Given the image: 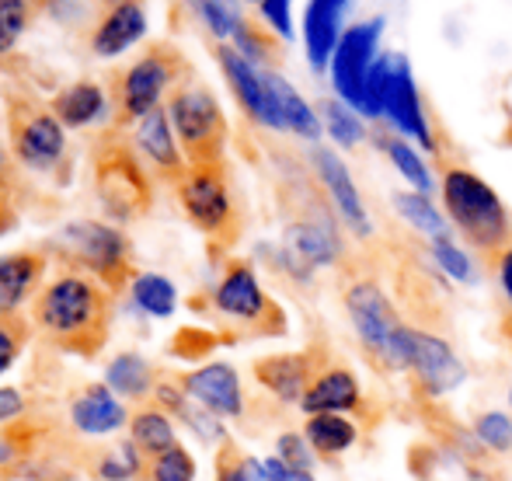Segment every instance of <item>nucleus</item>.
<instances>
[{
	"label": "nucleus",
	"mask_w": 512,
	"mask_h": 481,
	"mask_svg": "<svg viewBox=\"0 0 512 481\" xmlns=\"http://www.w3.org/2000/svg\"><path fill=\"white\" fill-rule=\"evenodd\" d=\"M439 199H443V213L450 227L467 241L474 255L485 262H495L502 251L512 244V213L495 192L488 178L478 171L464 168V164H443L439 175Z\"/></svg>",
	"instance_id": "1"
},
{
	"label": "nucleus",
	"mask_w": 512,
	"mask_h": 481,
	"mask_svg": "<svg viewBox=\"0 0 512 481\" xmlns=\"http://www.w3.org/2000/svg\"><path fill=\"white\" fill-rule=\"evenodd\" d=\"M342 304L349 314V325L356 332V342L363 349V356L377 373H394V335L405 325L398 311V300L387 293L384 279H380V265L370 255H349V262L342 265Z\"/></svg>",
	"instance_id": "2"
},
{
	"label": "nucleus",
	"mask_w": 512,
	"mask_h": 481,
	"mask_svg": "<svg viewBox=\"0 0 512 481\" xmlns=\"http://www.w3.org/2000/svg\"><path fill=\"white\" fill-rule=\"evenodd\" d=\"M35 321L70 353L91 356L105 342L108 304L105 293L84 276H63L46 286L35 304Z\"/></svg>",
	"instance_id": "3"
},
{
	"label": "nucleus",
	"mask_w": 512,
	"mask_h": 481,
	"mask_svg": "<svg viewBox=\"0 0 512 481\" xmlns=\"http://www.w3.org/2000/svg\"><path fill=\"white\" fill-rule=\"evenodd\" d=\"M394 373H405L411 398L418 405L425 401H443L446 394H453L457 387H464L467 380V366L457 356V349L450 346L443 332H432L422 325H405L394 335Z\"/></svg>",
	"instance_id": "4"
},
{
	"label": "nucleus",
	"mask_w": 512,
	"mask_h": 481,
	"mask_svg": "<svg viewBox=\"0 0 512 481\" xmlns=\"http://www.w3.org/2000/svg\"><path fill=\"white\" fill-rule=\"evenodd\" d=\"M384 122L398 136L415 143L429 157L443 154V140H439L432 116L425 109L422 88L415 81L411 60L398 49H387V84H384Z\"/></svg>",
	"instance_id": "5"
},
{
	"label": "nucleus",
	"mask_w": 512,
	"mask_h": 481,
	"mask_svg": "<svg viewBox=\"0 0 512 481\" xmlns=\"http://www.w3.org/2000/svg\"><path fill=\"white\" fill-rule=\"evenodd\" d=\"M171 126L189 154L192 168H216L227 147V119L206 88H185L171 98Z\"/></svg>",
	"instance_id": "6"
},
{
	"label": "nucleus",
	"mask_w": 512,
	"mask_h": 481,
	"mask_svg": "<svg viewBox=\"0 0 512 481\" xmlns=\"http://www.w3.org/2000/svg\"><path fill=\"white\" fill-rule=\"evenodd\" d=\"M384 32L387 14H370V18L352 21L335 46V56L328 63V84L335 91V98H342L352 109H359L366 77H370L373 63L384 53Z\"/></svg>",
	"instance_id": "7"
},
{
	"label": "nucleus",
	"mask_w": 512,
	"mask_h": 481,
	"mask_svg": "<svg viewBox=\"0 0 512 481\" xmlns=\"http://www.w3.org/2000/svg\"><path fill=\"white\" fill-rule=\"evenodd\" d=\"M213 307L227 321L241 325L244 332H255V335L286 332V314L279 311L276 300L265 297L262 283H258L255 269L248 262H234L223 272L220 286L213 290Z\"/></svg>",
	"instance_id": "8"
},
{
	"label": "nucleus",
	"mask_w": 512,
	"mask_h": 481,
	"mask_svg": "<svg viewBox=\"0 0 512 481\" xmlns=\"http://www.w3.org/2000/svg\"><path fill=\"white\" fill-rule=\"evenodd\" d=\"M307 161H310V171H314L317 185H321V192L328 196V206L335 210V217L342 220L345 231L363 244H377V227H373L366 199H363V192H359L356 178H352L349 164L342 161V154L324 147V143H314Z\"/></svg>",
	"instance_id": "9"
},
{
	"label": "nucleus",
	"mask_w": 512,
	"mask_h": 481,
	"mask_svg": "<svg viewBox=\"0 0 512 481\" xmlns=\"http://www.w3.org/2000/svg\"><path fill=\"white\" fill-rule=\"evenodd\" d=\"M178 199L199 231H206L209 238L234 241V199H230L220 164L216 168H192L178 185Z\"/></svg>",
	"instance_id": "10"
},
{
	"label": "nucleus",
	"mask_w": 512,
	"mask_h": 481,
	"mask_svg": "<svg viewBox=\"0 0 512 481\" xmlns=\"http://www.w3.org/2000/svg\"><path fill=\"white\" fill-rule=\"evenodd\" d=\"M304 415H352L356 422L380 419V412L373 408V401L366 398L363 380L356 377V370L338 360H331L317 373V380L307 387L304 401H300ZM370 426V422H366Z\"/></svg>",
	"instance_id": "11"
},
{
	"label": "nucleus",
	"mask_w": 512,
	"mask_h": 481,
	"mask_svg": "<svg viewBox=\"0 0 512 481\" xmlns=\"http://www.w3.org/2000/svg\"><path fill=\"white\" fill-rule=\"evenodd\" d=\"M328 363H331L328 349L307 346V349H297V353L262 356V360H255V366H251V373H255V380L276 401H283V405H300L307 387L314 384L317 373Z\"/></svg>",
	"instance_id": "12"
},
{
	"label": "nucleus",
	"mask_w": 512,
	"mask_h": 481,
	"mask_svg": "<svg viewBox=\"0 0 512 481\" xmlns=\"http://www.w3.org/2000/svg\"><path fill=\"white\" fill-rule=\"evenodd\" d=\"M216 56H220L223 77H227L230 91H234V98L241 102V109L248 112V119L258 122V126H265V129L286 133L283 116H279V105H276V95H272V88H269V70L255 67L251 60H244L234 46H220L216 49Z\"/></svg>",
	"instance_id": "13"
},
{
	"label": "nucleus",
	"mask_w": 512,
	"mask_h": 481,
	"mask_svg": "<svg viewBox=\"0 0 512 481\" xmlns=\"http://www.w3.org/2000/svg\"><path fill=\"white\" fill-rule=\"evenodd\" d=\"M67 248L88 265L91 272H98L102 279H108V286H119L126 279L129 265H126V238H122L115 227L95 224V220H84V224H70L63 231Z\"/></svg>",
	"instance_id": "14"
},
{
	"label": "nucleus",
	"mask_w": 512,
	"mask_h": 481,
	"mask_svg": "<svg viewBox=\"0 0 512 481\" xmlns=\"http://www.w3.org/2000/svg\"><path fill=\"white\" fill-rule=\"evenodd\" d=\"M352 4L356 0H307L300 25H304V49L314 74H328V63L335 56L338 39L349 28L345 18H349Z\"/></svg>",
	"instance_id": "15"
},
{
	"label": "nucleus",
	"mask_w": 512,
	"mask_h": 481,
	"mask_svg": "<svg viewBox=\"0 0 512 481\" xmlns=\"http://www.w3.org/2000/svg\"><path fill=\"white\" fill-rule=\"evenodd\" d=\"M182 391L220 419H241L244 415V387L230 363H206L185 373Z\"/></svg>",
	"instance_id": "16"
},
{
	"label": "nucleus",
	"mask_w": 512,
	"mask_h": 481,
	"mask_svg": "<svg viewBox=\"0 0 512 481\" xmlns=\"http://www.w3.org/2000/svg\"><path fill=\"white\" fill-rule=\"evenodd\" d=\"M98 189H102V203L112 217L129 220L147 206V182H143L140 168L129 154L115 150L98 168Z\"/></svg>",
	"instance_id": "17"
},
{
	"label": "nucleus",
	"mask_w": 512,
	"mask_h": 481,
	"mask_svg": "<svg viewBox=\"0 0 512 481\" xmlns=\"http://www.w3.org/2000/svg\"><path fill=\"white\" fill-rule=\"evenodd\" d=\"M168 81H171V60L164 53H150L122 81V112L136 119L154 112L157 102H161V91L168 88Z\"/></svg>",
	"instance_id": "18"
},
{
	"label": "nucleus",
	"mask_w": 512,
	"mask_h": 481,
	"mask_svg": "<svg viewBox=\"0 0 512 481\" xmlns=\"http://www.w3.org/2000/svg\"><path fill=\"white\" fill-rule=\"evenodd\" d=\"M63 147H67L63 122L49 116V112H35V116L18 122V129H14V150L32 168H53L60 161Z\"/></svg>",
	"instance_id": "19"
},
{
	"label": "nucleus",
	"mask_w": 512,
	"mask_h": 481,
	"mask_svg": "<svg viewBox=\"0 0 512 481\" xmlns=\"http://www.w3.org/2000/svg\"><path fill=\"white\" fill-rule=\"evenodd\" d=\"M269 88L272 95H276V105H279V116H283V129L293 136H300L304 143H321L324 136V122H321V112L314 109V105L307 102L304 95H300L297 88H293L290 81H286L279 70H269Z\"/></svg>",
	"instance_id": "20"
},
{
	"label": "nucleus",
	"mask_w": 512,
	"mask_h": 481,
	"mask_svg": "<svg viewBox=\"0 0 512 481\" xmlns=\"http://www.w3.org/2000/svg\"><path fill=\"white\" fill-rule=\"evenodd\" d=\"M373 143H377L380 154H384L387 161L394 164V171H398V175L405 178V182L415 192H422V196H432V192H439L436 175H432V168L425 164L422 150H418L411 140L398 136L394 129H380V133H373Z\"/></svg>",
	"instance_id": "21"
},
{
	"label": "nucleus",
	"mask_w": 512,
	"mask_h": 481,
	"mask_svg": "<svg viewBox=\"0 0 512 481\" xmlns=\"http://www.w3.org/2000/svg\"><path fill=\"white\" fill-rule=\"evenodd\" d=\"M391 206L425 244L453 238L450 220H446L443 206H436V199L432 196H422V192H415V189H401L391 196Z\"/></svg>",
	"instance_id": "22"
},
{
	"label": "nucleus",
	"mask_w": 512,
	"mask_h": 481,
	"mask_svg": "<svg viewBox=\"0 0 512 481\" xmlns=\"http://www.w3.org/2000/svg\"><path fill=\"white\" fill-rule=\"evenodd\" d=\"M304 436L321 461H338L359 443V422L352 415H307Z\"/></svg>",
	"instance_id": "23"
},
{
	"label": "nucleus",
	"mask_w": 512,
	"mask_h": 481,
	"mask_svg": "<svg viewBox=\"0 0 512 481\" xmlns=\"http://www.w3.org/2000/svg\"><path fill=\"white\" fill-rule=\"evenodd\" d=\"M70 419H74V426L81 429V433L108 436V433H115V429L126 426V408L112 398L108 387H91V391H84L81 398L74 401Z\"/></svg>",
	"instance_id": "24"
},
{
	"label": "nucleus",
	"mask_w": 512,
	"mask_h": 481,
	"mask_svg": "<svg viewBox=\"0 0 512 481\" xmlns=\"http://www.w3.org/2000/svg\"><path fill=\"white\" fill-rule=\"evenodd\" d=\"M136 143L143 147V154L164 168L168 175H178L182 171V154H178V143H175V126H171L168 109L157 105L154 112L140 119V129H136Z\"/></svg>",
	"instance_id": "25"
},
{
	"label": "nucleus",
	"mask_w": 512,
	"mask_h": 481,
	"mask_svg": "<svg viewBox=\"0 0 512 481\" xmlns=\"http://www.w3.org/2000/svg\"><path fill=\"white\" fill-rule=\"evenodd\" d=\"M147 32V14L140 11V4H122L98 25L95 32V53L98 56H119L126 53L133 42L143 39Z\"/></svg>",
	"instance_id": "26"
},
{
	"label": "nucleus",
	"mask_w": 512,
	"mask_h": 481,
	"mask_svg": "<svg viewBox=\"0 0 512 481\" xmlns=\"http://www.w3.org/2000/svg\"><path fill=\"white\" fill-rule=\"evenodd\" d=\"M317 112H321V122H324V133L331 136V143L342 150H356L363 147L366 140H370V129H366V119L359 116L352 105H345L342 98H324L321 105H317Z\"/></svg>",
	"instance_id": "27"
},
{
	"label": "nucleus",
	"mask_w": 512,
	"mask_h": 481,
	"mask_svg": "<svg viewBox=\"0 0 512 481\" xmlns=\"http://www.w3.org/2000/svg\"><path fill=\"white\" fill-rule=\"evenodd\" d=\"M42 276V258L7 255L0 258V314H11Z\"/></svg>",
	"instance_id": "28"
},
{
	"label": "nucleus",
	"mask_w": 512,
	"mask_h": 481,
	"mask_svg": "<svg viewBox=\"0 0 512 481\" xmlns=\"http://www.w3.org/2000/svg\"><path fill=\"white\" fill-rule=\"evenodd\" d=\"M157 401H161V405H168L171 412L182 415L185 426H189L192 433H196L203 443H227V440H223L220 415L206 412V408L199 405V401H192L189 394L182 391V387H175V384H161V387H157Z\"/></svg>",
	"instance_id": "29"
},
{
	"label": "nucleus",
	"mask_w": 512,
	"mask_h": 481,
	"mask_svg": "<svg viewBox=\"0 0 512 481\" xmlns=\"http://www.w3.org/2000/svg\"><path fill=\"white\" fill-rule=\"evenodd\" d=\"M53 109L63 126H88L105 112V95L98 84H74L56 98Z\"/></svg>",
	"instance_id": "30"
},
{
	"label": "nucleus",
	"mask_w": 512,
	"mask_h": 481,
	"mask_svg": "<svg viewBox=\"0 0 512 481\" xmlns=\"http://www.w3.org/2000/svg\"><path fill=\"white\" fill-rule=\"evenodd\" d=\"M133 304L140 311H147L150 318H171L178 307V290L168 276H157V272H140L133 279Z\"/></svg>",
	"instance_id": "31"
},
{
	"label": "nucleus",
	"mask_w": 512,
	"mask_h": 481,
	"mask_svg": "<svg viewBox=\"0 0 512 481\" xmlns=\"http://www.w3.org/2000/svg\"><path fill=\"white\" fill-rule=\"evenodd\" d=\"M105 380L115 394H126V398H147L150 387H154V373H150L147 360H140L133 353L115 356L105 370Z\"/></svg>",
	"instance_id": "32"
},
{
	"label": "nucleus",
	"mask_w": 512,
	"mask_h": 481,
	"mask_svg": "<svg viewBox=\"0 0 512 481\" xmlns=\"http://www.w3.org/2000/svg\"><path fill=\"white\" fill-rule=\"evenodd\" d=\"M133 443L140 450H147V454L161 457V454H168L171 447H178L175 426H171V419L161 408H147V412H140L133 419Z\"/></svg>",
	"instance_id": "33"
},
{
	"label": "nucleus",
	"mask_w": 512,
	"mask_h": 481,
	"mask_svg": "<svg viewBox=\"0 0 512 481\" xmlns=\"http://www.w3.org/2000/svg\"><path fill=\"white\" fill-rule=\"evenodd\" d=\"M425 248H429V258H432V265H436L439 276L453 279V283H464V286H471L474 279H478L474 255L467 248H460L453 238L432 241V244H425Z\"/></svg>",
	"instance_id": "34"
},
{
	"label": "nucleus",
	"mask_w": 512,
	"mask_h": 481,
	"mask_svg": "<svg viewBox=\"0 0 512 481\" xmlns=\"http://www.w3.org/2000/svg\"><path fill=\"white\" fill-rule=\"evenodd\" d=\"M216 481H276L272 471L265 468V461L237 450L234 443H223L220 454H216Z\"/></svg>",
	"instance_id": "35"
},
{
	"label": "nucleus",
	"mask_w": 512,
	"mask_h": 481,
	"mask_svg": "<svg viewBox=\"0 0 512 481\" xmlns=\"http://www.w3.org/2000/svg\"><path fill=\"white\" fill-rule=\"evenodd\" d=\"M474 436L492 450L495 457H512V415L488 408V412L474 415Z\"/></svg>",
	"instance_id": "36"
},
{
	"label": "nucleus",
	"mask_w": 512,
	"mask_h": 481,
	"mask_svg": "<svg viewBox=\"0 0 512 481\" xmlns=\"http://www.w3.org/2000/svg\"><path fill=\"white\" fill-rule=\"evenodd\" d=\"M192 4H196L199 18L206 21V28L216 35V39L234 42V35L248 25L244 14H241V7H237V0H192Z\"/></svg>",
	"instance_id": "37"
},
{
	"label": "nucleus",
	"mask_w": 512,
	"mask_h": 481,
	"mask_svg": "<svg viewBox=\"0 0 512 481\" xmlns=\"http://www.w3.org/2000/svg\"><path fill=\"white\" fill-rule=\"evenodd\" d=\"M154 481H196V457L178 443L168 454L154 457V468H150Z\"/></svg>",
	"instance_id": "38"
},
{
	"label": "nucleus",
	"mask_w": 512,
	"mask_h": 481,
	"mask_svg": "<svg viewBox=\"0 0 512 481\" xmlns=\"http://www.w3.org/2000/svg\"><path fill=\"white\" fill-rule=\"evenodd\" d=\"M492 265H495V283H499V300H502L499 332H502V339H506V346L512 349V244Z\"/></svg>",
	"instance_id": "39"
},
{
	"label": "nucleus",
	"mask_w": 512,
	"mask_h": 481,
	"mask_svg": "<svg viewBox=\"0 0 512 481\" xmlns=\"http://www.w3.org/2000/svg\"><path fill=\"white\" fill-rule=\"evenodd\" d=\"M276 457L283 464H290V468H297V471H314V464H317V454L310 450V443H307V436L304 433H279V440H276Z\"/></svg>",
	"instance_id": "40"
},
{
	"label": "nucleus",
	"mask_w": 512,
	"mask_h": 481,
	"mask_svg": "<svg viewBox=\"0 0 512 481\" xmlns=\"http://www.w3.org/2000/svg\"><path fill=\"white\" fill-rule=\"evenodd\" d=\"M25 25H28L25 0H0V53H7L21 39Z\"/></svg>",
	"instance_id": "41"
},
{
	"label": "nucleus",
	"mask_w": 512,
	"mask_h": 481,
	"mask_svg": "<svg viewBox=\"0 0 512 481\" xmlns=\"http://www.w3.org/2000/svg\"><path fill=\"white\" fill-rule=\"evenodd\" d=\"M21 346H25V325H18L11 314H0V377L18 360Z\"/></svg>",
	"instance_id": "42"
},
{
	"label": "nucleus",
	"mask_w": 512,
	"mask_h": 481,
	"mask_svg": "<svg viewBox=\"0 0 512 481\" xmlns=\"http://www.w3.org/2000/svg\"><path fill=\"white\" fill-rule=\"evenodd\" d=\"M258 11H262L269 32H276V39H293V0H262Z\"/></svg>",
	"instance_id": "43"
},
{
	"label": "nucleus",
	"mask_w": 512,
	"mask_h": 481,
	"mask_svg": "<svg viewBox=\"0 0 512 481\" xmlns=\"http://www.w3.org/2000/svg\"><path fill=\"white\" fill-rule=\"evenodd\" d=\"M216 342H220L216 335L199 332V328H185V332L175 335V346H171V353H175L178 360H203Z\"/></svg>",
	"instance_id": "44"
},
{
	"label": "nucleus",
	"mask_w": 512,
	"mask_h": 481,
	"mask_svg": "<svg viewBox=\"0 0 512 481\" xmlns=\"http://www.w3.org/2000/svg\"><path fill=\"white\" fill-rule=\"evenodd\" d=\"M98 471H102V478H108V481H129L136 471H140V461H136L133 447H119V454L105 457Z\"/></svg>",
	"instance_id": "45"
},
{
	"label": "nucleus",
	"mask_w": 512,
	"mask_h": 481,
	"mask_svg": "<svg viewBox=\"0 0 512 481\" xmlns=\"http://www.w3.org/2000/svg\"><path fill=\"white\" fill-rule=\"evenodd\" d=\"M21 412H25V398L14 387H0V422H11Z\"/></svg>",
	"instance_id": "46"
},
{
	"label": "nucleus",
	"mask_w": 512,
	"mask_h": 481,
	"mask_svg": "<svg viewBox=\"0 0 512 481\" xmlns=\"http://www.w3.org/2000/svg\"><path fill=\"white\" fill-rule=\"evenodd\" d=\"M265 468L272 471V478H276V481H317L314 471H297V468H290V464L279 461V457H269V461H265Z\"/></svg>",
	"instance_id": "47"
},
{
	"label": "nucleus",
	"mask_w": 512,
	"mask_h": 481,
	"mask_svg": "<svg viewBox=\"0 0 512 481\" xmlns=\"http://www.w3.org/2000/svg\"><path fill=\"white\" fill-rule=\"evenodd\" d=\"M14 457H18V443H14L11 436H4V433H0V464L14 461Z\"/></svg>",
	"instance_id": "48"
},
{
	"label": "nucleus",
	"mask_w": 512,
	"mask_h": 481,
	"mask_svg": "<svg viewBox=\"0 0 512 481\" xmlns=\"http://www.w3.org/2000/svg\"><path fill=\"white\" fill-rule=\"evenodd\" d=\"M7 185V157H4V150H0V189Z\"/></svg>",
	"instance_id": "49"
},
{
	"label": "nucleus",
	"mask_w": 512,
	"mask_h": 481,
	"mask_svg": "<svg viewBox=\"0 0 512 481\" xmlns=\"http://www.w3.org/2000/svg\"><path fill=\"white\" fill-rule=\"evenodd\" d=\"M108 4H115V7H122V4H133V0H108Z\"/></svg>",
	"instance_id": "50"
},
{
	"label": "nucleus",
	"mask_w": 512,
	"mask_h": 481,
	"mask_svg": "<svg viewBox=\"0 0 512 481\" xmlns=\"http://www.w3.org/2000/svg\"><path fill=\"white\" fill-rule=\"evenodd\" d=\"M509 408H512V387H509Z\"/></svg>",
	"instance_id": "51"
},
{
	"label": "nucleus",
	"mask_w": 512,
	"mask_h": 481,
	"mask_svg": "<svg viewBox=\"0 0 512 481\" xmlns=\"http://www.w3.org/2000/svg\"><path fill=\"white\" fill-rule=\"evenodd\" d=\"M255 4H262V0H255Z\"/></svg>",
	"instance_id": "52"
}]
</instances>
